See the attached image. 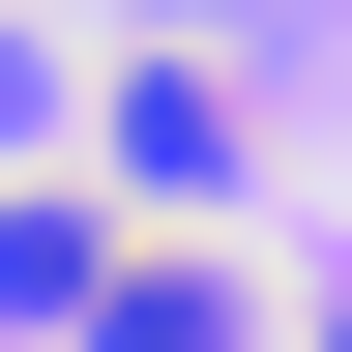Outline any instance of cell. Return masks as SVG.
<instances>
[{"instance_id": "obj_1", "label": "cell", "mask_w": 352, "mask_h": 352, "mask_svg": "<svg viewBox=\"0 0 352 352\" xmlns=\"http://www.w3.org/2000/svg\"><path fill=\"white\" fill-rule=\"evenodd\" d=\"M88 294H118V235H88L59 176H30V206H0V323H59V352H88Z\"/></svg>"}, {"instance_id": "obj_2", "label": "cell", "mask_w": 352, "mask_h": 352, "mask_svg": "<svg viewBox=\"0 0 352 352\" xmlns=\"http://www.w3.org/2000/svg\"><path fill=\"white\" fill-rule=\"evenodd\" d=\"M88 352H235V264H118V294H88Z\"/></svg>"}, {"instance_id": "obj_3", "label": "cell", "mask_w": 352, "mask_h": 352, "mask_svg": "<svg viewBox=\"0 0 352 352\" xmlns=\"http://www.w3.org/2000/svg\"><path fill=\"white\" fill-rule=\"evenodd\" d=\"M323 352H352V323H323Z\"/></svg>"}]
</instances>
